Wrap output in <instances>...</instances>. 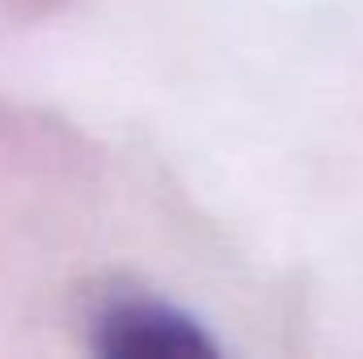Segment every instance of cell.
<instances>
[{
  "label": "cell",
  "mask_w": 363,
  "mask_h": 359,
  "mask_svg": "<svg viewBox=\"0 0 363 359\" xmlns=\"http://www.w3.org/2000/svg\"><path fill=\"white\" fill-rule=\"evenodd\" d=\"M97 347L106 355L135 359H174L207 351L194 321H186L157 304H114L97 317Z\"/></svg>",
  "instance_id": "obj_1"
}]
</instances>
